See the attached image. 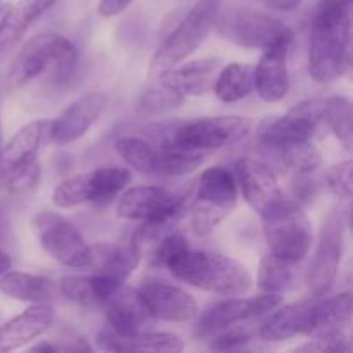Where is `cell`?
Returning <instances> with one entry per match:
<instances>
[{
  "instance_id": "6da1fadb",
  "label": "cell",
  "mask_w": 353,
  "mask_h": 353,
  "mask_svg": "<svg viewBox=\"0 0 353 353\" xmlns=\"http://www.w3.org/2000/svg\"><path fill=\"white\" fill-rule=\"evenodd\" d=\"M353 0H317L310 23L309 74L317 83H333L352 61Z\"/></svg>"
},
{
  "instance_id": "7a4b0ae2",
  "label": "cell",
  "mask_w": 353,
  "mask_h": 353,
  "mask_svg": "<svg viewBox=\"0 0 353 353\" xmlns=\"http://www.w3.org/2000/svg\"><path fill=\"white\" fill-rule=\"evenodd\" d=\"M259 327L264 341H285L296 336H314L333 330H347L352 323L350 292L334 296H312L302 302L276 307Z\"/></svg>"
},
{
  "instance_id": "3957f363",
  "label": "cell",
  "mask_w": 353,
  "mask_h": 353,
  "mask_svg": "<svg viewBox=\"0 0 353 353\" xmlns=\"http://www.w3.org/2000/svg\"><path fill=\"white\" fill-rule=\"evenodd\" d=\"M168 269L176 279L193 288L224 296L243 295L254 285L250 271L241 262L214 252L188 248Z\"/></svg>"
},
{
  "instance_id": "277c9868",
  "label": "cell",
  "mask_w": 353,
  "mask_h": 353,
  "mask_svg": "<svg viewBox=\"0 0 353 353\" xmlns=\"http://www.w3.org/2000/svg\"><path fill=\"white\" fill-rule=\"evenodd\" d=\"M76 65L78 50L71 40L57 33H40L17 52L7 83L12 90H19L43 74L69 78Z\"/></svg>"
},
{
  "instance_id": "5b68a950",
  "label": "cell",
  "mask_w": 353,
  "mask_h": 353,
  "mask_svg": "<svg viewBox=\"0 0 353 353\" xmlns=\"http://www.w3.org/2000/svg\"><path fill=\"white\" fill-rule=\"evenodd\" d=\"M236 178L224 168H209L190 188L188 209L196 236H209L236 207Z\"/></svg>"
},
{
  "instance_id": "8992f818",
  "label": "cell",
  "mask_w": 353,
  "mask_h": 353,
  "mask_svg": "<svg viewBox=\"0 0 353 353\" xmlns=\"http://www.w3.org/2000/svg\"><path fill=\"white\" fill-rule=\"evenodd\" d=\"M50 134V121H31L17 130L2 147L0 185L12 192H26L38 183V152Z\"/></svg>"
},
{
  "instance_id": "52a82bcc",
  "label": "cell",
  "mask_w": 353,
  "mask_h": 353,
  "mask_svg": "<svg viewBox=\"0 0 353 353\" xmlns=\"http://www.w3.org/2000/svg\"><path fill=\"white\" fill-rule=\"evenodd\" d=\"M214 26L221 37L243 48L268 50L278 45H292L293 31L276 17L268 16L259 10L236 7L226 12L217 14Z\"/></svg>"
},
{
  "instance_id": "ba28073f",
  "label": "cell",
  "mask_w": 353,
  "mask_h": 353,
  "mask_svg": "<svg viewBox=\"0 0 353 353\" xmlns=\"http://www.w3.org/2000/svg\"><path fill=\"white\" fill-rule=\"evenodd\" d=\"M221 2L223 0H199L157 48L152 57V71L159 72L181 64L202 45L216 24Z\"/></svg>"
},
{
  "instance_id": "9c48e42d",
  "label": "cell",
  "mask_w": 353,
  "mask_h": 353,
  "mask_svg": "<svg viewBox=\"0 0 353 353\" xmlns=\"http://www.w3.org/2000/svg\"><path fill=\"white\" fill-rule=\"evenodd\" d=\"M269 254L290 265L302 262L312 247V224L299 202L286 200L278 210L262 217Z\"/></svg>"
},
{
  "instance_id": "30bf717a",
  "label": "cell",
  "mask_w": 353,
  "mask_h": 353,
  "mask_svg": "<svg viewBox=\"0 0 353 353\" xmlns=\"http://www.w3.org/2000/svg\"><path fill=\"white\" fill-rule=\"evenodd\" d=\"M250 130L252 121L243 116H214L195 121H178L171 140L165 145L207 154L240 143L248 137Z\"/></svg>"
},
{
  "instance_id": "8fae6325",
  "label": "cell",
  "mask_w": 353,
  "mask_h": 353,
  "mask_svg": "<svg viewBox=\"0 0 353 353\" xmlns=\"http://www.w3.org/2000/svg\"><path fill=\"white\" fill-rule=\"evenodd\" d=\"M33 223L41 248L55 262L71 269L92 268V247L71 221L52 210H41Z\"/></svg>"
},
{
  "instance_id": "7c38bea8",
  "label": "cell",
  "mask_w": 353,
  "mask_h": 353,
  "mask_svg": "<svg viewBox=\"0 0 353 353\" xmlns=\"http://www.w3.org/2000/svg\"><path fill=\"white\" fill-rule=\"evenodd\" d=\"M190 190L174 193L165 186H133L116 199V214L128 221H179L188 209Z\"/></svg>"
},
{
  "instance_id": "4fadbf2b",
  "label": "cell",
  "mask_w": 353,
  "mask_h": 353,
  "mask_svg": "<svg viewBox=\"0 0 353 353\" xmlns=\"http://www.w3.org/2000/svg\"><path fill=\"white\" fill-rule=\"evenodd\" d=\"M281 303V293H264V295L252 296V299L223 300V302L214 303L200 314L193 333L200 340H207V338H212L214 334L221 333L228 327L250 323L259 317L268 316Z\"/></svg>"
},
{
  "instance_id": "5bb4252c",
  "label": "cell",
  "mask_w": 353,
  "mask_h": 353,
  "mask_svg": "<svg viewBox=\"0 0 353 353\" xmlns=\"http://www.w3.org/2000/svg\"><path fill=\"white\" fill-rule=\"evenodd\" d=\"M345 248V216L340 209H331L324 216L319 230V243L307 272V285L312 296H321L331 288L338 274Z\"/></svg>"
},
{
  "instance_id": "9a60e30c",
  "label": "cell",
  "mask_w": 353,
  "mask_h": 353,
  "mask_svg": "<svg viewBox=\"0 0 353 353\" xmlns=\"http://www.w3.org/2000/svg\"><path fill=\"white\" fill-rule=\"evenodd\" d=\"M323 123V100H305L283 116L269 121L259 134V143L271 152L312 141Z\"/></svg>"
},
{
  "instance_id": "2e32d148",
  "label": "cell",
  "mask_w": 353,
  "mask_h": 353,
  "mask_svg": "<svg viewBox=\"0 0 353 353\" xmlns=\"http://www.w3.org/2000/svg\"><path fill=\"white\" fill-rule=\"evenodd\" d=\"M236 185L243 199L261 217L271 216L286 202L274 172L257 159L245 157L236 164Z\"/></svg>"
},
{
  "instance_id": "e0dca14e",
  "label": "cell",
  "mask_w": 353,
  "mask_h": 353,
  "mask_svg": "<svg viewBox=\"0 0 353 353\" xmlns=\"http://www.w3.org/2000/svg\"><path fill=\"white\" fill-rule=\"evenodd\" d=\"M138 290L155 321L181 324L188 323L199 314L195 296L176 285L159 279H147Z\"/></svg>"
},
{
  "instance_id": "ac0fdd59",
  "label": "cell",
  "mask_w": 353,
  "mask_h": 353,
  "mask_svg": "<svg viewBox=\"0 0 353 353\" xmlns=\"http://www.w3.org/2000/svg\"><path fill=\"white\" fill-rule=\"evenodd\" d=\"M107 107V97L100 92L88 93L72 102L55 121H50V138L55 145H69L88 133Z\"/></svg>"
},
{
  "instance_id": "d6986e66",
  "label": "cell",
  "mask_w": 353,
  "mask_h": 353,
  "mask_svg": "<svg viewBox=\"0 0 353 353\" xmlns=\"http://www.w3.org/2000/svg\"><path fill=\"white\" fill-rule=\"evenodd\" d=\"M107 323L117 334H137L148 331L154 323V316L148 310L140 290L123 285L112 296L103 302Z\"/></svg>"
},
{
  "instance_id": "ffe728a7",
  "label": "cell",
  "mask_w": 353,
  "mask_h": 353,
  "mask_svg": "<svg viewBox=\"0 0 353 353\" xmlns=\"http://www.w3.org/2000/svg\"><path fill=\"white\" fill-rule=\"evenodd\" d=\"M288 45L268 48L254 68V88L264 102L274 103L288 95Z\"/></svg>"
},
{
  "instance_id": "44dd1931",
  "label": "cell",
  "mask_w": 353,
  "mask_h": 353,
  "mask_svg": "<svg viewBox=\"0 0 353 353\" xmlns=\"http://www.w3.org/2000/svg\"><path fill=\"white\" fill-rule=\"evenodd\" d=\"M55 312L48 303H33L0 327V352L16 350L43 336L52 327Z\"/></svg>"
},
{
  "instance_id": "7402d4cb",
  "label": "cell",
  "mask_w": 353,
  "mask_h": 353,
  "mask_svg": "<svg viewBox=\"0 0 353 353\" xmlns=\"http://www.w3.org/2000/svg\"><path fill=\"white\" fill-rule=\"evenodd\" d=\"M97 347L105 352H143V353H178L183 352L181 338L171 333H150L141 331L137 334H117L109 326L97 336Z\"/></svg>"
},
{
  "instance_id": "603a6c76",
  "label": "cell",
  "mask_w": 353,
  "mask_h": 353,
  "mask_svg": "<svg viewBox=\"0 0 353 353\" xmlns=\"http://www.w3.org/2000/svg\"><path fill=\"white\" fill-rule=\"evenodd\" d=\"M217 72H219V61L205 57L159 71L157 76L178 90L183 97H202L212 92Z\"/></svg>"
},
{
  "instance_id": "cb8c5ba5",
  "label": "cell",
  "mask_w": 353,
  "mask_h": 353,
  "mask_svg": "<svg viewBox=\"0 0 353 353\" xmlns=\"http://www.w3.org/2000/svg\"><path fill=\"white\" fill-rule=\"evenodd\" d=\"M141 250L131 240L128 245H97L92 247V268L117 286L126 285L141 261Z\"/></svg>"
},
{
  "instance_id": "d4e9b609",
  "label": "cell",
  "mask_w": 353,
  "mask_h": 353,
  "mask_svg": "<svg viewBox=\"0 0 353 353\" xmlns=\"http://www.w3.org/2000/svg\"><path fill=\"white\" fill-rule=\"evenodd\" d=\"M57 0H17L0 21V55L12 50Z\"/></svg>"
},
{
  "instance_id": "484cf974",
  "label": "cell",
  "mask_w": 353,
  "mask_h": 353,
  "mask_svg": "<svg viewBox=\"0 0 353 353\" xmlns=\"http://www.w3.org/2000/svg\"><path fill=\"white\" fill-rule=\"evenodd\" d=\"M0 293L17 302L47 303L55 296L57 286L45 276L7 271L0 276Z\"/></svg>"
},
{
  "instance_id": "4316f807",
  "label": "cell",
  "mask_w": 353,
  "mask_h": 353,
  "mask_svg": "<svg viewBox=\"0 0 353 353\" xmlns=\"http://www.w3.org/2000/svg\"><path fill=\"white\" fill-rule=\"evenodd\" d=\"M254 90V68L233 62L221 69L214 81L212 92L224 103H234L247 99Z\"/></svg>"
},
{
  "instance_id": "83f0119b",
  "label": "cell",
  "mask_w": 353,
  "mask_h": 353,
  "mask_svg": "<svg viewBox=\"0 0 353 353\" xmlns=\"http://www.w3.org/2000/svg\"><path fill=\"white\" fill-rule=\"evenodd\" d=\"M90 176V203L107 207L116 202L117 196L126 190L131 181V172L123 168H100L88 172Z\"/></svg>"
},
{
  "instance_id": "f1b7e54d",
  "label": "cell",
  "mask_w": 353,
  "mask_h": 353,
  "mask_svg": "<svg viewBox=\"0 0 353 353\" xmlns=\"http://www.w3.org/2000/svg\"><path fill=\"white\" fill-rule=\"evenodd\" d=\"M323 123L330 126L336 140L352 152L353 133H352V102L343 95H333L323 100Z\"/></svg>"
},
{
  "instance_id": "f546056e",
  "label": "cell",
  "mask_w": 353,
  "mask_h": 353,
  "mask_svg": "<svg viewBox=\"0 0 353 353\" xmlns=\"http://www.w3.org/2000/svg\"><path fill=\"white\" fill-rule=\"evenodd\" d=\"M116 150L119 157L134 171L154 176L157 161V145L138 137H124L117 140Z\"/></svg>"
},
{
  "instance_id": "4dcf8cb0",
  "label": "cell",
  "mask_w": 353,
  "mask_h": 353,
  "mask_svg": "<svg viewBox=\"0 0 353 353\" xmlns=\"http://www.w3.org/2000/svg\"><path fill=\"white\" fill-rule=\"evenodd\" d=\"M186 97H183L181 93L176 88H172L171 85H168L165 81H162L161 78H155L154 83L148 86L143 92L140 99V107L141 110L148 114H154V116H161V114L171 112V110L178 109L183 102H185Z\"/></svg>"
},
{
  "instance_id": "1f68e13d",
  "label": "cell",
  "mask_w": 353,
  "mask_h": 353,
  "mask_svg": "<svg viewBox=\"0 0 353 353\" xmlns=\"http://www.w3.org/2000/svg\"><path fill=\"white\" fill-rule=\"evenodd\" d=\"M293 265L272 257L271 254L265 255L259 264L257 285L264 293H281L283 290L292 285Z\"/></svg>"
},
{
  "instance_id": "d6a6232c",
  "label": "cell",
  "mask_w": 353,
  "mask_h": 353,
  "mask_svg": "<svg viewBox=\"0 0 353 353\" xmlns=\"http://www.w3.org/2000/svg\"><path fill=\"white\" fill-rule=\"evenodd\" d=\"M278 155L283 161V164L290 171L295 172L296 176L314 174L321 168V164H323V155H321V152L317 150V147L312 141H303V143L283 148L281 152H278Z\"/></svg>"
},
{
  "instance_id": "836d02e7",
  "label": "cell",
  "mask_w": 353,
  "mask_h": 353,
  "mask_svg": "<svg viewBox=\"0 0 353 353\" xmlns=\"http://www.w3.org/2000/svg\"><path fill=\"white\" fill-rule=\"evenodd\" d=\"M52 202L61 209H71V207L83 205L90 202V176L85 174L72 176L65 181L59 183L52 193Z\"/></svg>"
},
{
  "instance_id": "e575fe53",
  "label": "cell",
  "mask_w": 353,
  "mask_h": 353,
  "mask_svg": "<svg viewBox=\"0 0 353 353\" xmlns=\"http://www.w3.org/2000/svg\"><path fill=\"white\" fill-rule=\"evenodd\" d=\"M307 343L296 347V352H321V353H341L350 352V338L347 336L345 330L324 331V333L309 336Z\"/></svg>"
},
{
  "instance_id": "d590c367",
  "label": "cell",
  "mask_w": 353,
  "mask_h": 353,
  "mask_svg": "<svg viewBox=\"0 0 353 353\" xmlns=\"http://www.w3.org/2000/svg\"><path fill=\"white\" fill-rule=\"evenodd\" d=\"M62 295L71 302L78 303L83 307H99L97 305L95 295H93L92 279L90 274H76V276H65L61 279Z\"/></svg>"
},
{
  "instance_id": "8d00e7d4",
  "label": "cell",
  "mask_w": 353,
  "mask_h": 353,
  "mask_svg": "<svg viewBox=\"0 0 353 353\" xmlns=\"http://www.w3.org/2000/svg\"><path fill=\"white\" fill-rule=\"evenodd\" d=\"M210 350L216 352H231V350H241V348L247 347L252 340H254V334L248 330L247 326H233L228 327V330L221 331V333L214 334L212 338H209Z\"/></svg>"
},
{
  "instance_id": "74e56055",
  "label": "cell",
  "mask_w": 353,
  "mask_h": 353,
  "mask_svg": "<svg viewBox=\"0 0 353 353\" xmlns=\"http://www.w3.org/2000/svg\"><path fill=\"white\" fill-rule=\"evenodd\" d=\"M326 185L336 199L350 202L352 199V161L333 164L326 171Z\"/></svg>"
},
{
  "instance_id": "f35d334b",
  "label": "cell",
  "mask_w": 353,
  "mask_h": 353,
  "mask_svg": "<svg viewBox=\"0 0 353 353\" xmlns=\"http://www.w3.org/2000/svg\"><path fill=\"white\" fill-rule=\"evenodd\" d=\"M131 3H133V0H100L99 14L103 17L119 16V14L124 12Z\"/></svg>"
},
{
  "instance_id": "ab89813d",
  "label": "cell",
  "mask_w": 353,
  "mask_h": 353,
  "mask_svg": "<svg viewBox=\"0 0 353 353\" xmlns=\"http://www.w3.org/2000/svg\"><path fill=\"white\" fill-rule=\"evenodd\" d=\"M302 0H268V6L278 10H292L296 6H300Z\"/></svg>"
},
{
  "instance_id": "60d3db41",
  "label": "cell",
  "mask_w": 353,
  "mask_h": 353,
  "mask_svg": "<svg viewBox=\"0 0 353 353\" xmlns=\"http://www.w3.org/2000/svg\"><path fill=\"white\" fill-rule=\"evenodd\" d=\"M10 268H12V259H10V255L7 254V252H3L2 248H0V276H3L7 271H10Z\"/></svg>"
},
{
  "instance_id": "b9f144b4",
  "label": "cell",
  "mask_w": 353,
  "mask_h": 353,
  "mask_svg": "<svg viewBox=\"0 0 353 353\" xmlns=\"http://www.w3.org/2000/svg\"><path fill=\"white\" fill-rule=\"evenodd\" d=\"M2 147H3V137H2V123H0V157H2Z\"/></svg>"
},
{
  "instance_id": "7bdbcfd3",
  "label": "cell",
  "mask_w": 353,
  "mask_h": 353,
  "mask_svg": "<svg viewBox=\"0 0 353 353\" xmlns=\"http://www.w3.org/2000/svg\"><path fill=\"white\" fill-rule=\"evenodd\" d=\"M0 233H2V214H0Z\"/></svg>"
},
{
  "instance_id": "ee69618b",
  "label": "cell",
  "mask_w": 353,
  "mask_h": 353,
  "mask_svg": "<svg viewBox=\"0 0 353 353\" xmlns=\"http://www.w3.org/2000/svg\"><path fill=\"white\" fill-rule=\"evenodd\" d=\"M265 2H268V0H265Z\"/></svg>"
}]
</instances>
